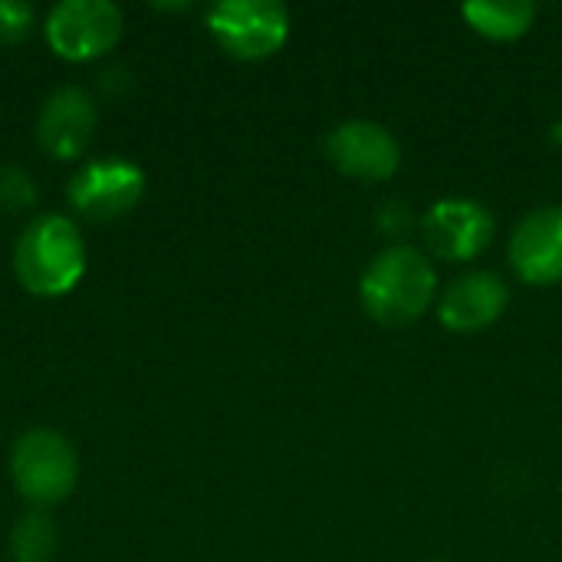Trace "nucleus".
<instances>
[{"mask_svg":"<svg viewBox=\"0 0 562 562\" xmlns=\"http://www.w3.org/2000/svg\"><path fill=\"white\" fill-rule=\"evenodd\" d=\"M13 277L16 283L40 300L69 296L89 267V250L76 217L66 214H36L23 224L13 244Z\"/></svg>","mask_w":562,"mask_h":562,"instance_id":"1","label":"nucleus"},{"mask_svg":"<svg viewBox=\"0 0 562 562\" xmlns=\"http://www.w3.org/2000/svg\"><path fill=\"white\" fill-rule=\"evenodd\" d=\"M359 303L379 326H412L438 303L431 257L412 244L382 247L359 277Z\"/></svg>","mask_w":562,"mask_h":562,"instance_id":"2","label":"nucleus"},{"mask_svg":"<svg viewBox=\"0 0 562 562\" xmlns=\"http://www.w3.org/2000/svg\"><path fill=\"white\" fill-rule=\"evenodd\" d=\"M10 484L33 510L59 507L79 484L76 445L56 428H30L10 448Z\"/></svg>","mask_w":562,"mask_h":562,"instance_id":"3","label":"nucleus"},{"mask_svg":"<svg viewBox=\"0 0 562 562\" xmlns=\"http://www.w3.org/2000/svg\"><path fill=\"white\" fill-rule=\"evenodd\" d=\"M211 40L234 59H270L290 40V10L280 0H221L204 16Z\"/></svg>","mask_w":562,"mask_h":562,"instance_id":"4","label":"nucleus"},{"mask_svg":"<svg viewBox=\"0 0 562 562\" xmlns=\"http://www.w3.org/2000/svg\"><path fill=\"white\" fill-rule=\"evenodd\" d=\"M125 33V16L112 0H59L43 16L49 49L66 63L109 56Z\"/></svg>","mask_w":562,"mask_h":562,"instance_id":"5","label":"nucleus"},{"mask_svg":"<svg viewBox=\"0 0 562 562\" xmlns=\"http://www.w3.org/2000/svg\"><path fill=\"white\" fill-rule=\"evenodd\" d=\"M145 198V171L132 158L102 155L89 158L76 168L66 184V201L76 217L86 221H119L132 214Z\"/></svg>","mask_w":562,"mask_h":562,"instance_id":"6","label":"nucleus"},{"mask_svg":"<svg viewBox=\"0 0 562 562\" xmlns=\"http://www.w3.org/2000/svg\"><path fill=\"white\" fill-rule=\"evenodd\" d=\"M418 231L431 257L448 263H471L491 247L497 221L491 207L474 198H441L422 214Z\"/></svg>","mask_w":562,"mask_h":562,"instance_id":"7","label":"nucleus"},{"mask_svg":"<svg viewBox=\"0 0 562 562\" xmlns=\"http://www.w3.org/2000/svg\"><path fill=\"white\" fill-rule=\"evenodd\" d=\"M326 161L356 181H389L402 168L398 135L372 119H346L323 142Z\"/></svg>","mask_w":562,"mask_h":562,"instance_id":"8","label":"nucleus"},{"mask_svg":"<svg viewBox=\"0 0 562 562\" xmlns=\"http://www.w3.org/2000/svg\"><path fill=\"white\" fill-rule=\"evenodd\" d=\"M99 125V102L82 86L53 89L36 115V142L56 161H76L92 145Z\"/></svg>","mask_w":562,"mask_h":562,"instance_id":"9","label":"nucleus"},{"mask_svg":"<svg viewBox=\"0 0 562 562\" xmlns=\"http://www.w3.org/2000/svg\"><path fill=\"white\" fill-rule=\"evenodd\" d=\"M438 323L448 333L471 336L491 329L510 306V286L491 270H468L438 293Z\"/></svg>","mask_w":562,"mask_h":562,"instance_id":"10","label":"nucleus"},{"mask_svg":"<svg viewBox=\"0 0 562 562\" xmlns=\"http://www.w3.org/2000/svg\"><path fill=\"white\" fill-rule=\"evenodd\" d=\"M507 257L514 273L530 286L562 283V207L527 211L510 234Z\"/></svg>","mask_w":562,"mask_h":562,"instance_id":"11","label":"nucleus"},{"mask_svg":"<svg viewBox=\"0 0 562 562\" xmlns=\"http://www.w3.org/2000/svg\"><path fill=\"white\" fill-rule=\"evenodd\" d=\"M468 26L494 43H514L533 30L537 7L530 0H471L461 7Z\"/></svg>","mask_w":562,"mask_h":562,"instance_id":"12","label":"nucleus"},{"mask_svg":"<svg viewBox=\"0 0 562 562\" xmlns=\"http://www.w3.org/2000/svg\"><path fill=\"white\" fill-rule=\"evenodd\" d=\"M59 550V530L49 510H26L16 517L10 530V557L13 562H53Z\"/></svg>","mask_w":562,"mask_h":562,"instance_id":"13","label":"nucleus"},{"mask_svg":"<svg viewBox=\"0 0 562 562\" xmlns=\"http://www.w3.org/2000/svg\"><path fill=\"white\" fill-rule=\"evenodd\" d=\"M36 181L20 165H0V214H23L36 207Z\"/></svg>","mask_w":562,"mask_h":562,"instance_id":"14","label":"nucleus"},{"mask_svg":"<svg viewBox=\"0 0 562 562\" xmlns=\"http://www.w3.org/2000/svg\"><path fill=\"white\" fill-rule=\"evenodd\" d=\"M36 26V10L23 0H0V43H20Z\"/></svg>","mask_w":562,"mask_h":562,"instance_id":"15","label":"nucleus"},{"mask_svg":"<svg viewBox=\"0 0 562 562\" xmlns=\"http://www.w3.org/2000/svg\"><path fill=\"white\" fill-rule=\"evenodd\" d=\"M408 211H412V207L402 204V201H385V204H382L375 224H379V231H382L392 244H405L402 237H405L408 227H412V214H408Z\"/></svg>","mask_w":562,"mask_h":562,"instance_id":"16","label":"nucleus"}]
</instances>
